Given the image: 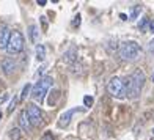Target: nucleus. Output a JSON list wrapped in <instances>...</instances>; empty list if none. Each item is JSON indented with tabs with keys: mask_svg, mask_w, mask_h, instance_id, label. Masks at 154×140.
<instances>
[{
	"mask_svg": "<svg viewBox=\"0 0 154 140\" xmlns=\"http://www.w3.org/2000/svg\"><path fill=\"white\" fill-rule=\"evenodd\" d=\"M145 80H146V76L142 69H135L132 76H129L128 79L124 80V88H126V96L135 99L138 98L140 92L143 90V85H145Z\"/></svg>",
	"mask_w": 154,
	"mask_h": 140,
	"instance_id": "f257e3e1",
	"label": "nucleus"
},
{
	"mask_svg": "<svg viewBox=\"0 0 154 140\" xmlns=\"http://www.w3.org/2000/svg\"><path fill=\"white\" fill-rule=\"evenodd\" d=\"M52 85H54V79L51 77V76H44V77H41L33 85V88H32V98L41 104L44 101V98H46L47 92L51 90Z\"/></svg>",
	"mask_w": 154,
	"mask_h": 140,
	"instance_id": "f03ea898",
	"label": "nucleus"
},
{
	"mask_svg": "<svg viewBox=\"0 0 154 140\" xmlns=\"http://www.w3.org/2000/svg\"><path fill=\"white\" fill-rule=\"evenodd\" d=\"M140 51L142 49H140L138 43H135V41H126V43H123L120 46L118 54H120L121 60H124V61H134L138 58Z\"/></svg>",
	"mask_w": 154,
	"mask_h": 140,
	"instance_id": "7ed1b4c3",
	"label": "nucleus"
},
{
	"mask_svg": "<svg viewBox=\"0 0 154 140\" xmlns=\"http://www.w3.org/2000/svg\"><path fill=\"white\" fill-rule=\"evenodd\" d=\"M107 92L116 98V99H124L126 98V88H124V80L120 79V77H112L109 82H107Z\"/></svg>",
	"mask_w": 154,
	"mask_h": 140,
	"instance_id": "20e7f679",
	"label": "nucleus"
},
{
	"mask_svg": "<svg viewBox=\"0 0 154 140\" xmlns=\"http://www.w3.org/2000/svg\"><path fill=\"white\" fill-rule=\"evenodd\" d=\"M22 49H24V36H22V33H20L19 30L11 32L8 46H6V51H8V54H11V55L20 54V52H22Z\"/></svg>",
	"mask_w": 154,
	"mask_h": 140,
	"instance_id": "39448f33",
	"label": "nucleus"
},
{
	"mask_svg": "<svg viewBox=\"0 0 154 140\" xmlns=\"http://www.w3.org/2000/svg\"><path fill=\"white\" fill-rule=\"evenodd\" d=\"M25 114L29 117V121L32 126H41L43 124V112L36 104H29L25 109Z\"/></svg>",
	"mask_w": 154,
	"mask_h": 140,
	"instance_id": "423d86ee",
	"label": "nucleus"
},
{
	"mask_svg": "<svg viewBox=\"0 0 154 140\" xmlns=\"http://www.w3.org/2000/svg\"><path fill=\"white\" fill-rule=\"evenodd\" d=\"M75 112H83V109H77V107H74V109H71V110H66L65 114H61V117L58 118V123H57V126L58 128H68L69 126V123H71V120H72V115L75 114Z\"/></svg>",
	"mask_w": 154,
	"mask_h": 140,
	"instance_id": "0eeeda50",
	"label": "nucleus"
},
{
	"mask_svg": "<svg viewBox=\"0 0 154 140\" xmlns=\"http://www.w3.org/2000/svg\"><path fill=\"white\" fill-rule=\"evenodd\" d=\"M10 35H11V30L6 25L0 27V49H6L10 41Z\"/></svg>",
	"mask_w": 154,
	"mask_h": 140,
	"instance_id": "6e6552de",
	"label": "nucleus"
},
{
	"mask_svg": "<svg viewBox=\"0 0 154 140\" xmlns=\"http://www.w3.org/2000/svg\"><path fill=\"white\" fill-rule=\"evenodd\" d=\"M2 71L6 74V76H11L13 73L16 71V61L11 60V58H5L2 61Z\"/></svg>",
	"mask_w": 154,
	"mask_h": 140,
	"instance_id": "1a4fd4ad",
	"label": "nucleus"
},
{
	"mask_svg": "<svg viewBox=\"0 0 154 140\" xmlns=\"http://www.w3.org/2000/svg\"><path fill=\"white\" fill-rule=\"evenodd\" d=\"M19 124H20V128H22V131L29 132L32 129V124L29 121V117H27L25 110H22V112H20V115H19Z\"/></svg>",
	"mask_w": 154,
	"mask_h": 140,
	"instance_id": "9d476101",
	"label": "nucleus"
},
{
	"mask_svg": "<svg viewBox=\"0 0 154 140\" xmlns=\"http://www.w3.org/2000/svg\"><path fill=\"white\" fill-rule=\"evenodd\" d=\"M29 35H30V39H32V43L38 44V41H39V30H38V27L35 25V24L29 27Z\"/></svg>",
	"mask_w": 154,
	"mask_h": 140,
	"instance_id": "9b49d317",
	"label": "nucleus"
},
{
	"mask_svg": "<svg viewBox=\"0 0 154 140\" xmlns=\"http://www.w3.org/2000/svg\"><path fill=\"white\" fill-rule=\"evenodd\" d=\"M46 58V47L43 44H36V60L43 61Z\"/></svg>",
	"mask_w": 154,
	"mask_h": 140,
	"instance_id": "f8f14e48",
	"label": "nucleus"
},
{
	"mask_svg": "<svg viewBox=\"0 0 154 140\" xmlns=\"http://www.w3.org/2000/svg\"><path fill=\"white\" fill-rule=\"evenodd\" d=\"M10 137H11V140H19V138H20V129L13 128V129L10 131Z\"/></svg>",
	"mask_w": 154,
	"mask_h": 140,
	"instance_id": "ddd939ff",
	"label": "nucleus"
},
{
	"mask_svg": "<svg viewBox=\"0 0 154 140\" xmlns=\"http://www.w3.org/2000/svg\"><path fill=\"white\" fill-rule=\"evenodd\" d=\"M30 90H32V85H30V83H27V85L24 87V90H22V95H20V98H19V99H20V101H24L25 98L29 96V93H30Z\"/></svg>",
	"mask_w": 154,
	"mask_h": 140,
	"instance_id": "4468645a",
	"label": "nucleus"
},
{
	"mask_svg": "<svg viewBox=\"0 0 154 140\" xmlns=\"http://www.w3.org/2000/svg\"><path fill=\"white\" fill-rule=\"evenodd\" d=\"M93 101H94V99H93L91 96H83V104H85V107L90 109V107L93 106Z\"/></svg>",
	"mask_w": 154,
	"mask_h": 140,
	"instance_id": "2eb2a0df",
	"label": "nucleus"
},
{
	"mask_svg": "<svg viewBox=\"0 0 154 140\" xmlns=\"http://www.w3.org/2000/svg\"><path fill=\"white\" fill-rule=\"evenodd\" d=\"M17 99H19V98H13V99H11V102H10V106H8V114H11V112L13 110H14V107H16V104H17Z\"/></svg>",
	"mask_w": 154,
	"mask_h": 140,
	"instance_id": "dca6fc26",
	"label": "nucleus"
},
{
	"mask_svg": "<svg viewBox=\"0 0 154 140\" xmlns=\"http://www.w3.org/2000/svg\"><path fill=\"white\" fill-rule=\"evenodd\" d=\"M140 10H142V6L140 5H137L135 8H134V11H132V14H131V20H134V19H137V16H138V13H140Z\"/></svg>",
	"mask_w": 154,
	"mask_h": 140,
	"instance_id": "f3484780",
	"label": "nucleus"
},
{
	"mask_svg": "<svg viewBox=\"0 0 154 140\" xmlns=\"http://www.w3.org/2000/svg\"><path fill=\"white\" fill-rule=\"evenodd\" d=\"M148 22H149L148 19H143L142 22L138 24V29H140V30H146V25H148Z\"/></svg>",
	"mask_w": 154,
	"mask_h": 140,
	"instance_id": "a211bd4d",
	"label": "nucleus"
},
{
	"mask_svg": "<svg viewBox=\"0 0 154 140\" xmlns=\"http://www.w3.org/2000/svg\"><path fill=\"white\" fill-rule=\"evenodd\" d=\"M41 140H55V138H54V135L51 134V132H47V134H44L43 137H41Z\"/></svg>",
	"mask_w": 154,
	"mask_h": 140,
	"instance_id": "6ab92c4d",
	"label": "nucleus"
},
{
	"mask_svg": "<svg viewBox=\"0 0 154 140\" xmlns=\"http://www.w3.org/2000/svg\"><path fill=\"white\" fill-rule=\"evenodd\" d=\"M79 24H80V16L77 14V16H75V19H74V22H72V25L75 27V25H79Z\"/></svg>",
	"mask_w": 154,
	"mask_h": 140,
	"instance_id": "aec40b11",
	"label": "nucleus"
},
{
	"mask_svg": "<svg viewBox=\"0 0 154 140\" xmlns=\"http://www.w3.org/2000/svg\"><path fill=\"white\" fill-rule=\"evenodd\" d=\"M148 25H149V32H151V33H154V19H152V20H149Z\"/></svg>",
	"mask_w": 154,
	"mask_h": 140,
	"instance_id": "412c9836",
	"label": "nucleus"
},
{
	"mask_svg": "<svg viewBox=\"0 0 154 140\" xmlns=\"http://www.w3.org/2000/svg\"><path fill=\"white\" fill-rule=\"evenodd\" d=\"M41 22H43V29L46 30V29H47V22H46V19H44V16L41 17Z\"/></svg>",
	"mask_w": 154,
	"mask_h": 140,
	"instance_id": "4be33fe9",
	"label": "nucleus"
},
{
	"mask_svg": "<svg viewBox=\"0 0 154 140\" xmlns=\"http://www.w3.org/2000/svg\"><path fill=\"white\" fill-rule=\"evenodd\" d=\"M44 69H46V66H41V68L38 69V73H36V76H41V74L44 73Z\"/></svg>",
	"mask_w": 154,
	"mask_h": 140,
	"instance_id": "5701e85b",
	"label": "nucleus"
},
{
	"mask_svg": "<svg viewBox=\"0 0 154 140\" xmlns=\"http://www.w3.org/2000/svg\"><path fill=\"white\" fill-rule=\"evenodd\" d=\"M6 98H8V95H6V93H5L3 96H0V104H2V102H3L5 99H6Z\"/></svg>",
	"mask_w": 154,
	"mask_h": 140,
	"instance_id": "b1692460",
	"label": "nucleus"
},
{
	"mask_svg": "<svg viewBox=\"0 0 154 140\" xmlns=\"http://www.w3.org/2000/svg\"><path fill=\"white\" fill-rule=\"evenodd\" d=\"M149 51H151V52H154V39L149 43Z\"/></svg>",
	"mask_w": 154,
	"mask_h": 140,
	"instance_id": "393cba45",
	"label": "nucleus"
},
{
	"mask_svg": "<svg viewBox=\"0 0 154 140\" xmlns=\"http://www.w3.org/2000/svg\"><path fill=\"white\" fill-rule=\"evenodd\" d=\"M36 3H38L39 6H44V5H46V2H44V0H38V2H36Z\"/></svg>",
	"mask_w": 154,
	"mask_h": 140,
	"instance_id": "a878e982",
	"label": "nucleus"
},
{
	"mask_svg": "<svg viewBox=\"0 0 154 140\" xmlns=\"http://www.w3.org/2000/svg\"><path fill=\"white\" fill-rule=\"evenodd\" d=\"M0 118H2V112H0Z\"/></svg>",
	"mask_w": 154,
	"mask_h": 140,
	"instance_id": "bb28decb",
	"label": "nucleus"
},
{
	"mask_svg": "<svg viewBox=\"0 0 154 140\" xmlns=\"http://www.w3.org/2000/svg\"><path fill=\"white\" fill-rule=\"evenodd\" d=\"M152 134H154V129H152Z\"/></svg>",
	"mask_w": 154,
	"mask_h": 140,
	"instance_id": "cd10ccee",
	"label": "nucleus"
},
{
	"mask_svg": "<svg viewBox=\"0 0 154 140\" xmlns=\"http://www.w3.org/2000/svg\"><path fill=\"white\" fill-rule=\"evenodd\" d=\"M152 82H154V79H152Z\"/></svg>",
	"mask_w": 154,
	"mask_h": 140,
	"instance_id": "c85d7f7f",
	"label": "nucleus"
}]
</instances>
